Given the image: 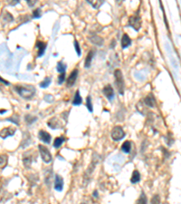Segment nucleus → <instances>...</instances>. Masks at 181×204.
<instances>
[{
    "mask_svg": "<svg viewBox=\"0 0 181 204\" xmlns=\"http://www.w3.org/2000/svg\"><path fill=\"white\" fill-rule=\"evenodd\" d=\"M78 69H75L72 71V73L70 74L68 79H67V86H73L75 84L77 77H78Z\"/></svg>",
    "mask_w": 181,
    "mask_h": 204,
    "instance_id": "9b49d317",
    "label": "nucleus"
},
{
    "mask_svg": "<svg viewBox=\"0 0 181 204\" xmlns=\"http://www.w3.org/2000/svg\"><path fill=\"white\" fill-rule=\"evenodd\" d=\"M90 41L96 45H99V46H102L103 44V39L100 36H97V35H93V36L90 37Z\"/></svg>",
    "mask_w": 181,
    "mask_h": 204,
    "instance_id": "a211bd4d",
    "label": "nucleus"
},
{
    "mask_svg": "<svg viewBox=\"0 0 181 204\" xmlns=\"http://www.w3.org/2000/svg\"><path fill=\"white\" fill-rule=\"evenodd\" d=\"M56 70H57L60 74L65 73V70H66V65L64 64L62 61L58 62V63H57V66H56Z\"/></svg>",
    "mask_w": 181,
    "mask_h": 204,
    "instance_id": "b1692460",
    "label": "nucleus"
},
{
    "mask_svg": "<svg viewBox=\"0 0 181 204\" xmlns=\"http://www.w3.org/2000/svg\"><path fill=\"white\" fill-rule=\"evenodd\" d=\"M114 79H115V85L117 86L120 95H123L124 91H125V83H124V78H123L121 70L116 69L114 71Z\"/></svg>",
    "mask_w": 181,
    "mask_h": 204,
    "instance_id": "f03ea898",
    "label": "nucleus"
},
{
    "mask_svg": "<svg viewBox=\"0 0 181 204\" xmlns=\"http://www.w3.org/2000/svg\"><path fill=\"white\" fill-rule=\"evenodd\" d=\"M93 55H94V52L93 51H90L87 56H86L85 63H84V66L85 68H89L91 65H92V61H93Z\"/></svg>",
    "mask_w": 181,
    "mask_h": 204,
    "instance_id": "f3484780",
    "label": "nucleus"
},
{
    "mask_svg": "<svg viewBox=\"0 0 181 204\" xmlns=\"http://www.w3.org/2000/svg\"><path fill=\"white\" fill-rule=\"evenodd\" d=\"M111 139L115 141H120L125 137V132L120 126H115L113 129L111 130Z\"/></svg>",
    "mask_w": 181,
    "mask_h": 204,
    "instance_id": "423d86ee",
    "label": "nucleus"
},
{
    "mask_svg": "<svg viewBox=\"0 0 181 204\" xmlns=\"http://www.w3.org/2000/svg\"><path fill=\"white\" fill-rule=\"evenodd\" d=\"M26 2H27V4H28V6H29V7H33V6H34V5L36 4V2H37V1H31V0H27Z\"/></svg>",
    "mask_w": 181,
    "mask_h": 204,
    "instance_id": "72a5a7b5",
    "label": "nucleus"
},
{
    "mask_svg": "<svg viewBox=\"0 0 181 204\" xmlns=\"http://www.w3.org/2000/svg\"><path fill=\"white\" fill-rule=\"evenodd\" d=\"M47 125H48L50 128H52V129H59V128H62V123H61V121L58 118H56V117L49 120L48 123H47Z\"/></svg>",
    "mask_w": 181,
    "mask_h": 204,
    "instance_id": "f8f14e48",
    "label": "nucleus"
},
{
    "mask_svg": "<svg viewBox=\"0 0 181 204\" xmlns=\"http://www.w3.org/2000/svg\"><path fill=\"white\" fill-rule=\"evenodd\" d=\"M64 141V137H57L54 139V141H53V146L54 148H59Z\"/></svg>",
    "mask_w": 181,
    "mask_h": 204,
    "instance_id": "393cba45",
    "label": "nucleus"
},
{
    "mask_svg": "<svg viewBox=\"0 0 181 204\" xmlns=\"http://www.w3.org/2000/svg\"><path fill=\"white\" fill-rule=\"evenodd\" d=\"M75 50H76V52H77V54L80 56L81 55V48H80V45H79V43H78V41H75Z\"/></svg>",
    "mask_w": 181,
    "mask_h": 204,
    "instance_id": "473e14b6",
    "label": "nucleus"
},
{
    "mask_svg": "<svg viewBox=\"0 0 181 204\" xmlns=\"http://www.w3.org/2000/svg\"><path fill=\"white\" fill-rule=\"evenodd\" d=\"M99 162H100V157H99L97 154H93V161L91 162V164L89 165L88 169L86 170L84 177V182L85 183V185L89 183V181H90V176L93 174V172L95 170V167L97 166V164H99Z\"/></svg>",
    "mask_w": 181,
    "mask_h": 204,
    "instance_id": "7ed1b4c3",
    "label": "nucleus"
},
{
    "mask_svg": "<svg viewBox=\"0 0 181 204\" xmlns=\"http://www.w3.org/2000/svg\"><path fill=\"white\" fill-rule=\"evenodd\" d=\"M38 137H39V139L41 140L42 141L47 143V144L50 143V141H51V135H50L47 132H45V131H43V130L39 131V132H38Z\"/></svg>",
    "mask_w": 181,
    "mask_h": 204,
    "instance_id": "ddd939ff",
    "label": "nucleus"
},
{
    "mask_svg": "<svg viewBox=\"0 0 181 204\" xmlns=\"http://www.w3.org/2000/svg\"><path fill=\"white\" fill-rule=\"evenodd\" d=\"M121 150L123 151L125 153H129V151L131 150V142L129 141H124L123 144L121 145Z\"/></svg>",
    "mask_w": 181,
    "mask_h": 204,
    "instance_id": "aec40b11",
    "label": "nucleus"
},
{
    "mask_svg": "<svg viewBox=\"0 0 181 204\" xmlns=\"http://www.w3.org/2000/svg\"><path fill=\"white\" fill-rule=\"evenodd\" d=\"M81 204H87V203H85V202H83V203H81Z\"/></svg>",
    "mask_w": 181,
    "mask_h": 204,
    "instance_id": "e433bc0d",
    "label": "nucleus"
},
{
    "mask_svg": "<svg viewBox=\"0 0 181 204\" xmlns=\"http://www.w3.org/2000/svg\"><path fill=\"white\" fill-rule=\"evenodd\" d=\"M130 44H131V39L129 37L127 34H124L122 35V38H121V47L122 48H127Z\"/></svg>",
    "mask_w": 181,
    "mask_h": 204,
    "instance_id": "2eb2a0df",
    "label": "nucleus"
},
{
    "mask_svg": "<svg viewBox=\"0 0 181 204\" xmlns=\"http://www.w3.org/2000/svg\"><path fill=\"white\" fill-rule=\"evenodd\" d=\"M0 82H1V83H3V84H5V85H7H7H9V83H8V82H7L5 79H3V78H1V77H0Z\"/></svg>",
    "mask_w": 181,
    "mask_h": 204,
    "instance_id": "f704fd0d",
    "label": "nucleus"
},
{
    "mask_svg": "<svg viewBox=\"0 0 181 204\" xmlns=\"http://www.w3.org/2000/svg\"><path fill=\"white\" fill-rule=\"evenodd\" d=\"M98 196H99L98 192H97V191H94V192H93V197H94V198H98Z\"/></svg>",
    "mask_w": 181,
    "mask_h": 204,
    "instance_id": "c9c22d12",
    "label": "nucleus"
},
{
    "mask_svg": "<svg viewBox=\"0 0 181 204\" xmlns=\"http://www.w3.org/2000/svg\"><path fill=\"white\" fill-rule=\"evenodd\" d=\"M140 181V173L138 172V171H134L132 172V176L130 178V182L131 183H138Z\"/></svg>",
    "mask_w": 181,
    "mask_h": 204,
    "instance_id": "6ab92c4d",
    "label": "nucleus"
},
{
    "mask_svg": "<svg viewBox=\"0 0 181 204\" xmlns=\"http://www.w3.org/2000/svg\"><path fill=\"white\" fill-rule=\"evenodd\" d=\"M23 162H24V165L26 169H29L31 164L33 162V159L31 158V156L28 155V152H26L25 155H24V158H23Z\"/></svg>",
    "mask_w": 181,
    "mask_h": 204,
    "instance_id": "dca6fc26",
    "label": "nucleus"
},
{
    "mask_svg": "<svg viewBox=\"0 0 181 204\" xmlns=\"http://www.w3.org/2000/svg\"><path fill=\"white\" fill-rule=\"evenodd\" d=\"M64 80H65V73L60 74V75L58 76V84H59V85L63 84L64 82Z\"/></svg>",
    "mask_w": 181,
    "mask_h": 204,
    "instance_id": "2f4dec72",
    "label": "nucleus"
},
{
    "mask_svg": "<svg viewBox=\"0 0 181 204\" xmlns=\"http://www.w3.org/2000/svg\"><path fill=\"white\" fill-rule=\"evenodd\" d=\"M46 44L43 42V41H38L36 43V47L38 48V57H41L43 56L44 52H45V49H46Z\"/></svg>",
    "mask_w": 181,
    "mask_h": 204,
    "instance_id": "4468645a",
    "label": "nucleus"
},
{
    "mask_svg": "<svg viewBox=\"0 0 181 204\" xmlns=\"http://www.w3.org/2000/svg\"><path fill=\"white\" fill-rule=\"evenodd\" d=\"M150 204H160V197L159 194H155L150 201Z\"/></svg>",
    "mask_w": 181,
    "mask_h": 204,
    "instance_id": "cd10ccee",
    "label": "nucleus"
},
{
    "mask_svg": "<svg viewBox=\"0 0 181 204\" xmlns=\"http://www.w3.org/2000/svg\"><path fill=\"white\" fill-rule=\"evenodd\" d=\"M165 204H168V203H165Z\"/></svg>",
    "mask_w": 181,
    "mask_h": 204,
    "instance_id": "4c0bfd02",
    "label": "nucleus"
},
{
    "mask_svg": "<svg viewBox=\"0 0 181 204\" xmlns=\"http://www.w3.org/2000/svg\"><path fill=\"white\" fill-rule=\"evenodd\" d=\"M41 15H42V13H41L40 8H36L33 12V17L34 18H39V17H41Z\"/></svg>",
    "mask_w": 181,
    "mask_h": 204,
    "instance_id": "7c9ffc66",
    "label": "nucleus"
},
{
    "mask_svg": "<svg viewBox=\"0 0 181 204\" xmlns=\"http://www.w3.org/2000/svg\"><path fill=\"white\" fill-rule=\"evenodd\" d=\"M82 102H83V99H82V97L80 95V92L77 91V92L75 93V99H74V101H73V104H74V105H80V104H82Z\"/></svg>",
    "mask_w": 181,
    "mask_h": 204,
    "instance_id": "5701e85b",
    "label": "nucleus"
},
{
    "mask_svg": "<svg viewBox=\"0 0 181 204\" xmlns=\"http://www.w3.org/2000/svg\"><path fill=\"white\" fill-rule=\"evenodd\" d=\"M50 84H51V77H46L43 82H41L39 84V86L41 88H47L48 86H50Z\"/></svg>",
    "mask_w": 181,
    "mask_h": 204,
    "instance_id": "a878e982",
    "label": "nucleus"
},
{
    "mask_svg": "<svg viewBox=\"0 0 181 204\" xmlns=\"http://www.w3.org/2000/svg\"><path fill=\"white\" fill-rule=\"evenodd\" d=\"M7 162V155H0V169H3Z\"/></svg>",
    "mask_w": 181,
    "mask_h": 204,
    "instance_id": "bb28decb",
    "label": "nucleus"
},
{
    "mask_svg": "<svg viewBox=\"0 0 181 204\" xmlns=\"http://www.w3.org/2000/svg\"><path fill=\"white\" fill-rule=\"evenodd\" d=\"M136 204H148V199H147V196L146 194L144 193V192H142L139 198L137 200Z\"/></svg>",
    "mask_w": 181,
    "mask_h": 204,
    "instance_id": "4be33fe9",
    "label": "nucleus"
},
{
    "mask_svg": "<svg viewBox=\"0 0 181 204\" xmlns=\"http://www.w3.org/2000/svg\"><path fill=\"white\" fill-rule=\"evenodd\" d=\"M15 89L20 96L26 100L32 99L36 93L35 87L31 85H18L15 86Z\"/></svg>",
    "mask_w": 181,
    "mask_h": 204,
    "instance_id": "f257e3e1",
    "label": "nucleus"
},
{
    "mask_svg": "<svg viewBox=\"0 0 181 204\" xmlns=\"http://www.w3.org/2000/svg\"><path fill=\"white\" fill-rule=\"evenodd\" d=\"M38 150L40 152L41 158L45 163H50L52 161V155L50 153V151L48 150L44 145L43 144H39L38 145Z\"/></svg>",
    "mask_w": 181,
    "mask_h": 204,
    "instance_id": "39448f33",
    "label": "nucleus"
},
{
    "mask_svg": "<svg viewBox=\"0 0 181 204\" xmlns=\"http://www.w3.org/2000/svg\"><path fill=\"white\" fill-rule=\"evenodd\" d=\"M139 10H138L134 15L130 16L129 18V26H131L134 30L138 31L141 27V17L138 14Z\"/></svg>",
    "mask_w": 181,
    "mask_h": 204,
    "instance_id": "20e7f679",
    "label": "nucleus"
},
{
    "mask_svg": "<svg viewBox=\"0 0 181 204\" xmlns=\"http://www.w3.org/2000/svg\"><path fill=\"white\" fill-rule=\"evenodd\" d=\"M102 93L109 101L111 102L114 99V90L111 85H107L106 86H104V88L102 89Z\"/></svg>",
    "mask_w": 181,
    "mask_h": 204,
    "instance_id": "0eeeda50",
    "label": "nucleus"
},
{
    "mask_svg": "<svg viewBox=\"0 0 181 204\" xmlns=\"http://www.w3.org/2000/svg\"><path fill=\"white\" fill-rule=\"evenodd\" d=\"M64 188V179L56 174L55 178H54V190H56L57 192H62Z\"/></svg>",
    "mask_w": 181,
    "mask_h": 204,
    "instance_id": "6e6552de",
    "label": "nucleus"
},
{
    "mask_svg": "<svg viewBox=\"0 0 181 204\" xmlns=\"http://www.w3.org/2000/svg\"><path fill=\"white\" fill-rule=\"evenodd\" d=\"M25 122L28 123V124H32L34 122H35L37 118L36 117H34V116H32V115H29V114H27L25 117Z\"/></svg>",
    "mask_w": 181,
    "mask_h": 204,
    "instance_id": "c756f323",
    "label": "nucleus"
},
{
    "mask_svg": "<svg viewBox=\"0 0 181 204\" xmlns=\"http://www.w3.org/2000/svg\"><path fill=\"white\" fill-rule=\"evenodd\" d=\"M89 4H91V6L93 7V8H95V9H98V8H100L101 7V6H102L103 4H104V1L103 0H100V1H95V0H93V1H87Z\"/></svg>",
    "mask_w": 181,
    "mask_h": 204,
    "instance_id": "412c9836",
    "label": "nucleus"
},
{
    "mask_svg": "<svg viewBox=\"0 0 181 204\" xmlns=\"http://www.w3.org/2000/svg\"><path fill=\"white\" fill-rule=\"evenodd\" d=\"M86 105H87V108H88L89 112L93 113V104H92V99H91V96H87V98H86Z\"/></svg>",
    "mask_w": 181,
    "mask_h": 204,
    "instance_id": "c85d7f7f",
    "label": "nucleus"
},
{
    "mask_svg": "<svg viewBox=\"0 0 181 204\" xmlns=\"http://www.w3.org/2000/svg\"><path fill=\"white\" fill-rule=\"evenodd\" d=\"M144 104L150 108L155 107L156 106V98L152 94H149L144 98Z\"/></svg>",
    "mask_w": 181,
    "mask_h": 204,
    "instance_id": "9d476101",
    "label": "nucleus"
},
{
    "mask_svg": "<svg viewBox=\"0 0 181 204\" xmlns=\"http://www.w3.org/2000/svg\"><path fill=\"white\" fill-rule=\"evenodd\" d=\"M15 132L16 129L13 128V127H7V128H4L3 130L0 131V137L2 139H6L9 136H12L15 134Z\"/></svg>",
    "mask_w": 181,
    "mask_h": 204,
    "instance_id": "1a4fd4ad",
    "label": "nucleus"
}]
</instances>
